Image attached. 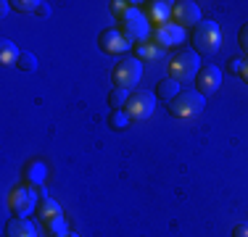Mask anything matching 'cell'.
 <instances>
[{"mask_svg":"<svg viewBox=\"0 0 248 237\" xmlns=\"http://www.w3.org/2000/svg\"><path fill=\"white\" fill-rule=\"evenodd\" d=\"M201 71V58L196 50H180L169 61V79H174L177 85H187L198 76Z\"/></svg>","mask_w":248,"mask_h":237,"instance_id":"6da1fadb","label":"cell"},{"mask_svg":"<svg viewBox=\"0 0 248 237\" xmlns=\"http://www.w3.org/2000/svg\"><path fill=\"white\" fill-rule=\"evenodd\" d=\"M222 45V29L217 21H201L196 29H193V47L196 53H203V56H214Z\"/></svg>","mask_w":248,"mask_h":237,"instance_id":"7a4b0ae2","label":"cell"},{"mask_svg":"<svg viewBox=\"0 0 248 237\" xmlns=\"http://www.w3.org/2000/svg\"><path fill=\"white\" fill-rule=\"evenodd\" d=\"M119 21H122V34L129 40V43H145V40L151 37V32L153 29L148 27V19H145V14L140 8H129L124 16H119Z\"/></svg>","mask_w":248,"mask_h":237,"instance_id":"3957f363","label":"cell"},{"mask_svg":"<svg viewBox=\"0 0 248 237\" xmlns=\"http://www.w3.org/2000/svg\"><path fill=\"white\" fill-rule=\"evenodd\" d=\"M203 105H206V98L198 90H182L167 108L174 118H193L203 111Z\"/></svg>","mask_w":248,"mask_h":237,"instance_id":"277c9868","label":"cell"},{"mask_svg":"<svg viewBox=\"0 0 248 237\" xmlns=\"http://www.w3.org/2000/svg\"><path fill=\"white\" fill-rule=\"evenodd\" d=\"M140 76H143V63L138 58H122L114 66V71H111V79H114L116 90H132V87H138Z\"/></svg>","mask_w":248,"mask_h":237,"instance_id":"5b68a950","label":"cell"},{"mask_svg":"<svg viewBox=\"0 0 248 237\" xmlns=\"http://www.w3.org/2000/svg\"><path fill=\"white\" fill-rule=\"evenodd\" d=\"M34 206H37V195H34V190L29 185H19L8 193V208L14 211V216L19 219L29 216L34 211Z\"/></svg>","mask_w":248,"mask_h":237,"instance_id":"8992f818","label":"cell"},{"mask_svg":"<svg viewBox=\"0 0 248 237\" xmlns=\"http://www.w3.org/2000/svg\"><path fill=\"white\" fill-rule=\"evenodd\" d=\"M156 95L153 92H145V90H140V92H132L129 95V100H127V116L132 118V121H145V118H151L153 114V108H156Z\"/></svg>","mask_w":248,"mask_h":237,"instance_id":"52a82bcc","label":"cell"},{"mask_svg":"<svg viewBox=\"0 0 248 237\" xmlns=\"http://www.w3.org/2000/svg\"><path fill=\"white\" fill-rule=\"evenodd\" d=\"M172 16H174V24L177 27H182V29H187V27H193L196 29L201 21V8L193 0H180V3H174V11H172Z\"/></svg>","mask_w":248,"mask_h":237,"instance_id":"ba28073f","label":"cell"},{"mask_svg":"<svg viewBox=\"0 0 248 237\" xmlns=\"http://www.w3.org/2000/svg\"><path fill=\"white\" fill-rule=\"evenodd\" d=\"M151 40L156 43L158 47H177L185 40V29L182 27H177V24H164V27H153V32H151Z\"/></svg>","mask_w":248,"mask_h":237,"instance_id":"9c48e42d","label":"cell"},{"mask_svg":"<svg viewBox=\"0 0 248 237\" xmlns=\"http://www.w3.org/2000/svg\"><path fill=\"white\" fill-rule=\"evenodd\" d=\"M219 85H222V69L219 66H201L198 76H196V90L203 95V98L211 92H217Z\"/></svg>","mask_w":248,"mask_h":237,"instance_id":"30bf717a","label":"cell"},{"mask_svg":"<svg viewBox=\"0 0 248 237\" xmlns=\"http://www.w3.org/2000/svg\"><path fill=\"white\" fill-rule=\"evenodd\" d=\"M98 45H100V50H103V53H111V56H122V53L127 50V47L132 45V43L124 37L119 29H106V32H100Z\"/></svg>","mask_w":248,"mask_h":237,"instance_id":"8fae6325","label":"cell"},{"mask_svg":"<svg viewBox=\"0 0 248 237\" xmlns=\"http://www.w3.org/2000/svg\"><path fill=\"white\" fill-rule=\"evenodd\" d=\"M174 11V3H164V0H153V3H145V19L151 24H156V27H164V24H169V16H172Z\"/></svg>","mask_w":248,"mask_h":237,"instance_id":"7c38bea8","label":"cell"},{"mask_svg":"<svg viewBox=\"0 0 248 237\" xmlns=\"http://www.w3.org/2000/svg\"><path fill=\"white\" fill-rule=\"evenodd\" d=\"M5 237H37V229L27 219H11L5 227Z\"/></svg>","mask_w":248,"mask_h":237,"instance_id":"4fadbf2b","label":"cell"},{"mask_svg":"<svg viewBox=\"0 0 248 237\" xmlns=\"http://www.w3.org/2000/svg\"><path fill=\"white\" fill-rule=\"evenodd\" d=\"M56 216H63L61 206H58L56 200H50V198H40V203H37V219L40 222L48 224L50 219H56Z\"/></svg>","mask_w":248,"mask_h":237,"instance_id":"5bb4252c","label":"cell"},{"mask_svg":"<svg viewBox=\"0 0 248 237\" xmlns=\"http://www.w3.org/2000/svg\"><path fill=\"white\" fill-rule=\"evenodd\" d=\"M180 92H182V90H180V85H177L174 79H169V76H167V79H161V82L156 85V98H158V100H164L167 105L172 103V100H174Z\"/></svg>","mask_w":248,"mask_h":237,"instance_id":"9a60e30c","label":"cell"},{"mask_svg":"<svg viewBox=\"0 0 248 237\" xmlns=\"http://www.w3.org/2000/svg\"><path fill=\"white\" fill-rule=\"evenodd\" d=\"M19 56H21V50H16V45L11 43V40H3V43H0V63H3V66L16 63Z\"/></svg>","mask_w":248,"mask_h":237,"instance_id":"2e32d148","label":"cell"},{"mask_svg":"<svg viewBox=\"0 0 248 237\" xmlns=\"http://www.w3.org/2000/svg\"><path fill=\"white\" fill-rule=\"evenodd\" d=\"M132 50L138 53V58H145V61H153V58L161 56V47L153 43V40H151V43H148V40H145V43H135Z\"/></svg>","mask_w":248,"mask_h":237,"instance_id":"e0dca14e","label":"cell"},{"mask_svg":"<svg viewBox=\"0 0 248 237\" xmlns=\"http://www.w3.org/2000/svg\"><path fill=\"white\" fill-rule=\"evenodd\" d=\"M27 182H29L32 187L43 185V182H45V166L37 163V161H29V163H27Z\"/></svg>","mask_w":248,"mask_h":237,"instance_id":"ac0fdd59","label":"cell"},{"mask_svg":"<svg viewBox=\"0 0 248 237\" xmlns=\"http://www.w3.org/2000/svg\"><path fill=\"white\" fill-rule=\"evenodd\" d=\"M45 232H48V237H63V235H69V229H66V219H63V216L50 219V222L45 224Z\"/></svg>","mask_w":248,"mask_h":237,"instance_id":"d6986e66","label":"cell"},{"mask_svg":"<svg viewBox=\"0 0 248 237\" xmlns=\"http://www.w3.org/2000/svg\"><path fill=\"white\" fill-rule=\"evenodd\" d=\"M127 100H129V90H114L108 95V105L114 111H122V108H127Z\"/></svg>","mask_w":248,"mask_h":237,"instance_id":"ffe728a7","label":"cell"},{"mask_svg":"<svg viewBox=\"0 0 248 237\" xmlns=\"http://www.w3.org/2000/svg\"><path fill=\"white\" fill-rule=\"evenodd\" d=\"M16 69H21V71H34V69H37V56H34V53H29V50H21L19 61H16Z\"/></svg>","mask_w":248,"mask_h":237,"instance_id":"44dd1931","label":"cell"},{"mask_svg":"<svg viewBox=\"0 0 248 237\" xmlns=\"http://www.w3.org/2000/svg\"><path fill=\"white\" fill-rule=\"evenodd\" d=\"M14 8L19 11V14H37V11H40V3H37V0H16Z\"/></svg>","mask_w":248,"mask_h":237,"instance_id":"7402d4cb","label":"cell"},{"mask_svg":"<svg viewBox=\"0 0 248 237\" xmlns=\"http://www.w3.org/2000/svg\"><path fill=\"white\" fill-rule=\"evenodd\" d=\"M127 121H129L127 111H114V114H111V118H108V124H111L114 129H124V127H127Z\"/></svg>","mask_w":248,"mask_h":237,"instance_id":"603a6c76","label":"cell"},{"mask_svg":"<svg viewBox=\"0 0 248 237\" xmlns=\"http://www.w3.org/2000/svg\"><path fill=\"white\" fill-rule=\"evenodd\" d=\"M238 45H240V50L248 56V21L240 27V32H238Z\"/></svg>","mask_w":248,"mask_h":237,"instance_id":"cb8c5ba5","label":"cell"},{"mask_svg":"<svg viewBox=\"0 0 248 237\" xmlns=\"http://www.w3.org/2000/svg\"><path fill=\"white\" fill-rule=\"evenodd\" d=\"M129 8H132V3H119V0H114V3H111V11H114L116 16H124Z\"/></svg>","mask_w":248,"mask_h":237,"instance_id":"d4e9b609","label":"cell"},{"mask_svg":"<svg viewBox=\"0 0 248 237\" xmlns=\"http://www.w3.org/2000/svg\"><path fill=\"white\" fill-rule=\"evenodd\" d=\"M240 66H243V58H230L227 61V71H232V74H240Z\"/></svg>","mask_w":248,"mask_h":237,"instance_id":"484cf974","label":"cell"},{"mask_svg":"<svg viewBox=\"0 0 248 237\" xmlns=\"http://www.w3.org/2000/svg\"><path fill=\"white\" fill-rule=\"evenodd\" d=\"M232 237H248V222L238 224V227L232 229Z\"/></svg>","mask_w":248,"mask_h":237,"instance_id":"4316f807","label":"cell"},{"mask_svg":"<svg viewBox=\"0 0 248 237\" xmlns=\"http://www.w3.org/2000/svg\"><path fill=\"white\" fill-rule=\"evenodd\" d=\"M240 79L248 85V58H243V66H240Z\"/></svg>","mask_w":248,"mask_h":237,"instance_id":"83f0119b","label":"cell"},{"mask_svg":"<svg viewBox=\"0 0 248 237\" xmlns=\"http://www.w3.org/2000/svg\"><path fill=\"white\" fill-rule=\"evenodd\" d=\"M40 16H48L50 14V8H48V3H40V11H37Z\"/></svg>","mask_w":248,"mask_h":237,"instance_id":"f1b7e54d","label":"cell"},{"mask_svg":"<svg viewBox=\"0 0 248 237\" xmlns=\"http://www.w3.org/2000/svg\"><path fill=\"white\" fill-rule=\"evenodd\" d=\"M63 237H79V235H72V232H69V235H63Z\"/></svg>","mask_w":248,"mask_h":237,"instance_id":"f546056e","label":"cell"}]
</instances>
